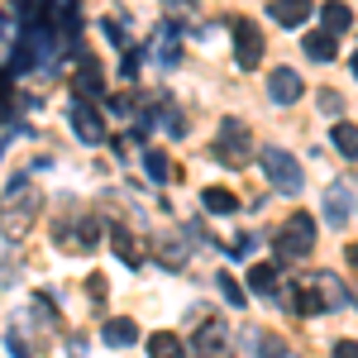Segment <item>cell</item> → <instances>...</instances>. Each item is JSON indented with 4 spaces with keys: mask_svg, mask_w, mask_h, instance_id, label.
Instances as JSON below:
<instances>
[{
    "mask_svg": "<svg viewBox=\"0 0 358 358\" xmlns=\"http://www.w3.org/2000/svg\"><path fill=\"white\" fill-rule=\"evenodd\" d=\"M38 210H43V192L29 182V177H15L5 196H0V234L15 244V239H24L34 220H38Z\"/></svg>",
    "mask_w": 358,
    "mask_h": 358,
    "instance_id": "1",
    "label": "cell"
},
{
    "mask_svg": "<svg viewBox=\"0 0 358 358\" xmlns=\"http://www.w3.org/2000/svg\"><path fill=\"white\" fill-rule=\"evenodd\" d=\"M310 248H315V220L306 210H296L292 220L282 224V234H277V253L282 258H306Z\"/></svg>",
    "mask_w": 358,
    "mask_h": 358,
    "instance_id": "2",
    "label": "cell"
},
{
    "mask_svg": "<svg viewBox=\"0 0 358 358\" xmlns=\"http://www.w3.org/2000/svg\"><path fill=\"white\" fill-rule=\"evenodd\" d=\"M248 153H253V138H248L244 120H224L220 138H215V158H220L224 167H244Z\"/></svg>",
    "mask_w": 358,
    "mask_h": 358,
    "instance_id": "3",
    "label": "cell"
},
{
    "mask_svg": "<svg viewBox=\"0 0 358 358\" xmlns=\"http://www.w3.org/2000/svg\"><path fill=\"white\" fill-rule=\"evenodd\" d=\"M263 172H268V182H273L282 196H296V192H301V163H296L292 153L268 148V153H263Z\"/></svg>",
    "mask_w": 358,
    "mask_h": 358,
    "instance_id": "4",
    "label": "cell"
},
{
    "mask_svg": "<svg viewBox=\"0 0 358 358\" xmlns=\"http://www.w3.org/2000/svg\"><path fill=\"white\" fill-rule=\"evenodd\" d=\"M234 57H239V67H258L263 62V34H258V24L234 20Z\"/></svg>",
    "mask_w": 358,
    "mask_h": 358,
    "instance_id": "5",
    "label": "cell"
},
{
    "mask_svg": "<svg viewBox=\"0 0 358 358\" xmlns=\"http://www.w3.org/2000/svg\"><path fill=\"white\" fill-rule=\"evenodd\" d=\"M72 129H77V138H86V143H101L106 138V120H101V110L96 106H86V101H72Z\"/></svg>",
    "mask_w": 358,
    "mask_h": 358,
    "instance_id": "6",
    "label": "cell"
},
{
    "mask_svg": "<svg viewBox=\"0 0 358 358\" xmlns=\"http://www.w3.org/2000/svg\"><path fill=\"white\" fill-rule=\"evenodd\" d=\"M301 91H306V82L292 72V67H277L273 77H268V96H273L277 106H292V101H301Z\"/></svg>",
    "mask_w": 358,
    "mask_h": 358,
    "instance_id": "7",
    "label": "cell"
},
{
    "mask_svg": "<svg viewBox=\"0 0 358 358\" xmlns=\"http://www.w3.org/2000/svg\"><path fill=\"white\" fill-rule=\"evenodd\" d=\"M224 349H229L224 325H220V320H206V325L196 330V354H201V358H224Z\"/></svg>",
    "mask_w": 358,
    "mask_h": 358,
    "instance_id": "8",
    "label": "cell"
},
{
    "mask_svg": "<svg viewBox=\"0 0 358 358\" xmlns=\"http://www.w3.org/2000/svg\"><path fill=\"white\" fill-rule=\"evenodd\" d=\"M101 339H106L110 349H129V344H138V325H134V320H124V315H115V320H106Z\"/></svg>",
    "mask_w": 358,
    "mask_h": 358,
    "instance_id": "9",
    "label": "cell"
},
{
    "mask_svg": "<svg viewBox=\"0 0 358 358\" xmlns=\"http://www.w3.org/2000/svg\"><path fill=\"white\" fill-rule=\"evenodd\" d=\"M268 15H273L282 29H296V24L310 20V5H306V0H277V5H268Z\"/></svg>",
    "mask_w": 358,
    "mask_h": 358,
    "instance_id": "10",
    "label": "cell"
},
{
    "mask_svg": "<svg viewBox=\"0 0 358 358\" xmlns=\"http://www.w3.org/2000/svg\"><path fill=\"white\" fill-rule=\"evenodd\" d=\"M287 301L296 306V315H320V310H330V301L320 296V287H292Z\"/></svg>",
    "mask_w": 358,
    "mask_h": 358,
    "instance_id": "11",
    "label": "cell"
},
{
    "mask_svg": "<svg viewBox=\"0 0 358 358\" xmlns=\"http://www.w3.org/2000/svg\"><path fill=\"white\" fill-rule=\"evenodd\" d=\"M201 206H206L210 215H234V210H239V196L229 192V187H206V192H201Z\"/></svg>",
    "mask_w": 358,
    "mask_h": 358,
    "instance_id": "12",
    "label": "cell"
},
{
    "mask_svg": "<svg viewBox=\"0 0 358 358\" xmlns=\"http://www.w3.org/2000/svg\"><path fill=\"white\" fill-rule=\"evenodd\" d=\"M101 91H106V72H101V62H82V72H77V101L101 96Z\"/></svg>",
    "mask_w": 358,
    "mask_h": 358,
    "instance_id": "13",
    "label": "cell"
},
{
    "mask_svg": "<svg viewBox=\"0 0 358 358\" xmlns=\"http://www.w3.org/2000/svg\"><path fill=\"white\" fill-rule=\"evenodd\" d=\"M325 220H330L334 229L349 220V187H344V182H334L330 196H325Z\"/></svg>",
    "mask_w": 358,
    "mask_h": 358,
    "instance_id": "14",
    "label": "cell"
},
{
    "mask_svg": "<svg viewBox=\"0 0 358 358\" xmlns=\"http://www.w3.org/2000/svg\"><path fill=\"white\" fill-rule=\"evenodd\" d=\"M306 53L315 57V62H334L339 57V43H334V34H320L315 29V34H306Z\"/></svg>",
    "mask_w": 358,
    "mask_h": 358,
    "instance_id": "15",
    "label": "cell"
},
{
    "mask_svg": "<svg viewBox=\"0 0 358 358\" xmlns=\"http://www.w3.org/2000/svg\"><path fill=\"white\" fill-rule=\"evenodd\" d=\"M148 358H187V349H182V339L177 334H153L148 339Z\"/></svg>",
    "mask_w": 358,
    "mask_h": 358,
    "instance_id": "16",
    "label": "cell"
},
{
    "mask_svg": "<svg viewBox=\"0 0 358 358\" xmlns=\"http://www.w3.org/2000/svg\"><path fill=\"white\" fill-rule=\"evenodd\" d=\"M244 339H248V344H258V349H253L258 358H282V354H287V344H282L277 334H268V330H248Z\"/></svg>",
    "mask_w": 358,
    "mask_h": 358,
    "instance_id": "17",
    "label": "cell"
},
{
    "mask_svg": "<svg viewBox=\"0 0 358 358\" xmlns=\"http://www.w3.org/2000/svg\"><path fill=\"white\" fill-rule=\"evenodd\" d=\"M143 167L153 182H177V167L167 163V153H143Z\"/></svg>",
    "mask_w": 358,
    "mask_h": 358,
    "instance_id": "18",
    "label": "cell"
},
{
    "mask_svg": "<svg viewBox=\"0 0 358 358\" xmlns=\"http://www.w3.org/2000/svg\"><path fill=\"white\" fill-rule=\"evenodd\" d=\"M330 138H334V148H339L344 158H358V129H354V124H344V120H339Z\"/></svg>",
    "mask_w": 358,
    "mask_h": 358,
    "instance_id": "19",
    "label": "cell"
},
{
    "mask_svg": "<svg viewBox=\"0 0 358 358\" xmlns=\"http://www.w3.org/2000/svg\"><path fill=\"white\" fill-rule=\"evenodd\" d=\"M115 253H120V258H124L129 268H134L138 258H143V248H138V239L129 234V229H115Z\"/></svg>",
    "mask_w": 358,
    "mask_h": 358,
    "instance_id": "20",
    "label": "cell"
},
{
    "mask_svg": "<svg viewBox=\"0 0 358 358\" xmlns=\"http://www.w3.org/2000/svg\"><path fill=\"white\" fill-rule=\"evenodd\" d=\"M248 282H253V292H277V268L273 263H253L248 268Z\"/></svg>",
    "mask_w": 358,
    "mask_h": 358,
    "instance_id": "21",
    "label": "cell"
},
{
    "mask_svg": "<svg viewBox=\"0 0 358 358\" xmlns=\"http://www.w3.org/2000/svg\"><path fill=\"white\" fill-rule=\"evenodd\" d=\"M349 24H354L349 5H325V34H344Z\"/></svg>",
    "mask_w": 358,
    "mask_h": 358,
    "instance_id": "22",
    "label": "cell"
},
{
    "mask_svg": "<svg viewBox=\"0 0 358 358\" xmlns=\"http://www.w3.org/2000/svg\"><path fill=\"white\" fill-rule=\"evenodd\" d=\"M220 292H224V301H229V306H244V287H239L229 273H220Z\"/></svg>",
    "mask_w": 358,
    "mask_h": 358,
    "instance_id": "23",
    "label": "cell"
},
{
    "mask_svg": "<svg viewBox=\"0 0 358 358\" xmlns=\"http://www.w3.org/2000/svg\"><path fill=\"white\" fill-rule=\"evenodd\" d=\"M320 110L325 115H344V96H339V91H320Z\"/></svg>",
    "mask_w": 358,
    "mask_h": 358,
    "instance_id": "24",
    "label": "cell"
},
{
    "mask_svg": "<svg viewBox=\"0 0 358 358\" xmlns=\"http://www.w3.org/2000/svg\"><path fill=\"white\" fill-rule=\"evenodd\" d=\"M163 124L172 129V134H187V120H182V110H167V115H163Z\"/></svg>",
    "mask_w": 358,
    "mask_h": 358,
    "instance_id": "25",
    "label": "cell"
},
{
    "mask_svg": "<svg viewBox=\"0 0 358 358\" xmlns=\"http://www.w3.org/2000/svg\"><path fill=\"white\" fill-rule=\"evenodd\" d=\"M334 358H358V344L354 339H339V344H334Z\"/></svg>",
    "mask_w": 358,
    "mask_h": 358,
    "instance_id": "26",
    "label": "cell"
},
{
    "mask_svg": "<svg viewBox=\"0 0 358 358\" xmlns=\"http://www.w3.org/2000/svg\"><path fill=\"white\" fill-rule=\"evenodd\" d=\"M344 258H349V263L358 268V244H349V248H344Z\"/></svg>",
    "mask_w": 358,
    "mask_h": 358,
    "instance_id": "27",
    "label": "cell"
},
{
    "mask_svg": "<svg viewBox=\"0 0 358 358\" xmlns=\"http://www.w3.org/2000/svg\"><path fill=\"white\" fill-rule=\"evenodd\" d=\"M354 77H358V53H354Z\"/></svg>",
    "mask_w": 358,
    "mask_h": 358,
    "instance_id": "28",
    "label": "cell"
}]
</instances>
